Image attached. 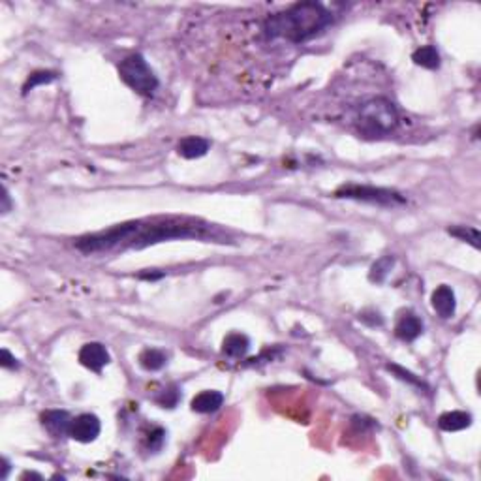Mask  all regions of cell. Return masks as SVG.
I'll return each instance as SVG.
<instances>
[{"label": "cell", "instance_id": "52a82bcc", "mask_svg": "<svg viewBox=\"0 0 481 481\" xmlns=\"http://www.w3.org/2000/svg\"><path fill=\"white\" fill-rule=\"evenodd\" d=\"M109 361H111L109 352L102 342H88L79 350V363L94 372H102V368L106 367Z\"/></svg>", "mask_w": 481, "mask_h": 481}, {"label": "cell", "instance_id": "5bb4252c", "mask_svg": "<svg viewBox=\"0 0 481 481\" xmlns=\"http://www.w3.org/2000/svg\"><path fill=\"white\" fill-rule=\"evenodd\" d=\"M472 425V415L468 412H461V410H453V412H446L438 417V427L446 433H457V431H464Z\"/></svg>", "mask_w": 481, "mask_h": 481}, {"label": "cell", "instance_id": "8992f818", "mask_svg": "<svg viewBox=\"0 0 481 481\" xmlns=\"http://www.w3.org/2000/svg\"><path fill=\"white\" fill-rule=\"evenodd\" d=\"M102 425L100 419L94 414H81L72 419L70 425V438L81 444H91L100 436Z\"/></svg>", "mask_w": 481, "mask_h": 481}, {"label": "cell", "instance_id": "6da1fadb", "mask_svg": "<svg viewBox=\"0 0 481 481\" xmlns=\"http://www.w3.org/2000/svg\"><path fill=\"white\" fill-rule=\"evenodd\" d=\"M333 25V14L320 2H297L284 12L271 15L263 23V32L271 40L282 38L292 44H305Z\"/></svg>", "mask_w": 481, "mask_h": 481}, {"label": "cell", "instance_id": "44dd1931", "mask_svg": "<svg viewBox=\"0 0 481 481\" xmlns=\"http://www.w3.org/2000/svg\"><path fill=\"white\" fill-rule=\"evenodd\" d=\"M177 401H179V391L175 388L164 391L162 397H156V402H158L162 408H173L175 404H177Z\"/></svg>", "mask_w": 481, "mask_h": 481}, {"label": "cell", "instance_id": "9a60e30c", "mask_svg": "<svg viewBox=\"0 0 481 481\" xmlns=\"http://www.w3.org/2000/svg\"><path fill=\"white\" fill-rule=\"evenodd\" d=\"M140 365L149 372H156V370H162L166 367L167 355L162 352V350H156V348H145L143 352L138 357Z\"/></svg>", "mask_w": 481, "mask_h": 481}, {"label": "cell", "instance_id": "cb8c5ba5", "mask_svg": "<svg viewBox=\"0 0 481 481\" xmlns=\"http://www.w3.org/2000/svg\"><path fill=\"white\" fill-rule=\"evenodd\" d=\"M2 359H0V365L4 368H10V370H15V368H19V361L15 359L14 355L10 354V350H6V348H2Z\"/></svg>", "mask_w": 481, "mask_h": 481}, {"label": "cell", "instance_id": "8fae6325", "mask_svg": "<svg viewBox=\"0 0 481 481\" xmlns=\"http://www.w3.org/2000/svg\"><path fill=\"white\" fill-rule=\"evenodd\" d=\"M211 149V141L205 140V138H200V135H188L185 140L179 141V147H177V153L187 158V160H194V158H201L205 156Z\"/></svg>", "mask_w": 481, "mask_h": 481}, {"label": "cell", "instance_id": "4fadbf2b", "mask_svg": "<svg viewBox=\"0 0 481 481\" xmlns=\"http://www.w3.org/2000/svg\"><path fill=\"white\" fill-rule=\"evenodd\" d=\"M250 350V341L247 334L243 333H232L227 334L224 342H222V354L229 357V359H240L245 357L247 352Z\"/></svg>", "mask_w": 481, "mask_h": 481}, {"label": "cell", "instance_id": "603a6c76", "mask_svg": "<svg viewBox=\"0 0 481 481\" xmlns=\"http://www.w3.org/2000/svg\"><path fill=\"white\" fill-rule=\"evenodd\" d=\"M359 320L363 321V323L370 326V328H376V326H381V323H384V318L380 316V312H375V310H370V312H368V310L361 312Z\"/></svg>", "mask_w": 481, "mask_h": 481}, {"label": "cell", "instance_id": "7c38bea8", "mask_svg": "<svg viewBox=\"0 0 481 481\" xmlns=\"http://www.w3.org/2000/svg\"><path fill=\"white\" fill-rule=\"evenodd\" d=\"M224 404V395L220 391H201L192 399L190 408L198 414H213Z\"/></svg>", "mask_w": 481, "mask_h": 481}, {"label": "cell", "instance_id": "ffe728a7", "mask_svg": "<svg viewBox=\"0 0 481 481\" xmlns=\"http://www.w3.org/2000/svg\"><path fill=\"white\" fill-rule=\"evenodd\" d=\"M388 370L389 372H393L399 380L408 381V384H412V386H415V388H419V389H427L425 381H421L419 378H415L410 370H404V368L399 367V365H395V363H388Z\"/></svg>", "mask_w": 481, "mask_h": 481}, {"label": "cell", "instance_id": "277c9868", "mask_svg": "<svg viewBox=\"0 0 481 481\" xmlns=\"http://www.w3.org/2000/svg\"><path fill=\"white\" fill-rule=\"evenodd\" d=\"M119 75L124 85L141 96H151L158 87V77L141 55H130L122 60L119 64Z\"/></svg>", "mask_w": 481, "mask_h": 481}, {"label": "cell", "instance_id": "484cf974", "mask_svg": "<svg viewBox=\"0 0 481 481\" xmlns=\"http://www.w3.org/2000/svg\"><path fill=\"white\" fill-rule=\"evenodd\" d=\"M162 276H164V273H140V279H145V281H156Z\"/></svg>", "mask_w": 481, "mask_h": 481}, {"label": "cell", "instance_id": "ac0fdd59", "mask_svg": "<svg viewBox=\"0 0 481 481\" xmlns=\"http://www.w3.org/2000/svg\"><path fill=\"white\" fill-rule=\"evenodd\" d=\"M448 234L453 235L455 239L464 240V243H468V245H472L474 248L481 247L480 232L472 226H453V227H449Z\"/></svg>", "mask_w": 481, "mask_h": 481}, {"label": "cell", "instance_id": "e0dca14e", "mask_svg": "<svg viewBox=\"0 0 481 481\" xmlns=\"http://www.w3.org/2000/svg\"><path fill=\"white\" fill-rule=\"evenodd\" d=\"M393 265H395L393 256H384V258H380V260L376 261L375 265L370 267V273H368L370 282H376V284L386 282V279H388V274L391 273Z\"/></svg>", "mask_w": 481, "mask_h": 481}, {"label": "cell", "instance_id": "d4e9b609", "mask_svg": "<svg viewBox=\"0 0 481 481\" xmlns=\"http://www.w3.org/2000/svg\"><path fill=\"white\" fill-rule=\"evenodd\" d=\"M2 214H6L12 211V201H10V192H8V188L4 187L2 188Z\"/></svg>", "mask_w": 481, "mask_h": 481}, {"label": "cell", "instance_id": "30bf717a", "mask_svg": "<svg viewBox=\"0 0 481 481\" xmlns=\"http://www.w3.org/2000/svg\"><path fill=\"white\" fill-rule=\"evenodd\" d=\"M72 419L74 417H70V414L64 412V410H47L46 414H41V425L53 436L70 435Z\"/></svg>", "mask_w": 481, "mask_h": 481}, {"label": "cell", "instance_id": "5b68a950", "mask_svg": "<svg viewBox=\"0 0 481 481\" xmlns=\"http://www.w3.org/2000/svg\"><path fill=\"white\" fill-rule=\"evenodd\" d=\"M334 198L365 201V203H375V205H380V207H395V205H404L406 203V198L399 194L397 190L365 187V185L363 187L361 185H344L334 192Z\"/></svg>", "mask_w": 481, "mask_h": 481}, {"label": "cell", "instance_id": "2e32d148", "mask_svg": "<svg viewBox=\"0 0 481 481\" xmlns=\"http://www.w3.org/2000/svg\"><path fill=\"white\" fill-rule=\"evenodd\" d=\"M412 60L414 64L421 68H427V70H438L440 68V53L435 46H423L419 49H415L414 55H412Z\"/></svg>", "mask_w": 481, "mask_h": 481}, {"label": "cell", "instance_id": "7402d4cb", "mask_svg": "<svg viewBox=\"0 0 481 481\" xmlns=\"http://www.w3.org/2000/svg\"><path fill=\"white\" fill-rule=\"evenodd\" d=\"M164 440H166V431L164 428H154L153 433L149 435V448L158 451L162 448Z\"/></svg>", "mask_w": 481, "mask_h": 481}, {"label": "cell", "instance_id": "4316f807", "mask_svg": "<svg viewBox=\"0 0 481 481\" xmlns=\"http://www.w3.org/2000/svg\"><path fill=\"white\" fill-rule=\"evenodd\" d=\"M8 472H10V462L8 459H2V480H6Z\"/></svg>", "mask_w": 481, "mask_h": 481}, {"label": "cell", "instance_id": "ba28073f", "mask_svg": "<svg viewBox=\"0 0 481 481\" xmlns=\"http://www.w3.org/2000/svg\"><path fill=\"white\" fill-rule=\"evenodd\" d=\"M431 303H433V308L440 318H444V320L453 318L455 310H457V299H455V292L448 284H442V286L436 287L433 292V297H431Z\"/></svg>", "mask_w": 481, "mask_h": 481}, {"label": "cell", "instance_id": "3957f363", "mask_svg": "<svg viewBox=\"0 0 481 481\" xmlns=\"http://www.w3.org/2000/svg\"><path fill=\"white\" fill-rule=\"evenodd\" d=\"M355 124H357L359 134L368 138V140L384 138L397 128L399 113H397L393 102L386 100V98H372L359 107Z\"/></svg>", "mask_w": 481, "mask_h": 481}, {"label": "cell", "instance_id": "7a4b0ae2", "mask_svg": "<svg viewBox=\"0 0 481 481\" xmlns=\"http://www.w3.org/2000/svg\"><path fill=\"white\" fill-rule=\"evenodd\" d=\"M209 226L187 216H166L153 220H138L126 248H145L171 239H207Z\"/></svg>", "mask_w": 481, "mask_h": 481}, {"label": "cell", "instance_id": "9c48e42d", "mask_svg": "<svg viewBox=\"0 0 481 481\" xmlns=\"http://www.w3.org/2000/svg\"><path fill=\"white\" fill-rule=\"evenodd\" d=\"M423 333V321L419 320V316L414 314V312H402L397 320V326H395V334L404 342H414L419 334Z\"/></svg>", "mask_w": 481, "mask_h": 481}, {"label": "cell", "instance_id": "d6986e66", "mask_svg": "<svg viewBox=\"0 0 481 481\" xmlns=\"http://www.w3.org/2000/svg\"><path fill=\"white\" fill-rule=\"evenodd\" d=\"M57 72H46V70H40V72H34L30 74V77L27 79V83L23 85V94L30 93L32 88H36L38 85H47V83H53L57 81Z\"/></svg>", "mask_w": 481, "mask_h": 481}]
</instances>
